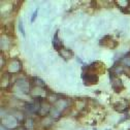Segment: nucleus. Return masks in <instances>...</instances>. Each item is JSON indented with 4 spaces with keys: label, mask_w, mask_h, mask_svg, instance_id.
Instances as JSON below:
<instances>
[{
    "label": "nucleus",
    "mask_w": 130,
    "mask_h": 130,
    "mask_svg": "<svg viewBox=\"0 0 130 130\" xmlns=\"http://www.w3.org/2000/svg\"><path fill=\"white\" fill-rule=\"evenodd\" d=\"M109 77H110L111 86H112L113 90H115L117 93H120L122 90L125 89L124 86H123V83H122L121 78H119L117 74H115V73H112V72L109 71Z\"/></svg>",
    "instance_id": "obj_1"
},
{
    "label": "nucleus",
    "mask_w": 130,
    "mask_h": 130,
    "mask_svg": "<svg viewBox=\"0 0 130 130\" xmlns=\"http://www.w3.org/2000/svg\"><path fill=\"white\" fill-rule=\"evenodd\" d=\"M82 77H83L86 85H95V84L98 83V80H99L98 74L91 73V72H85L84 71Z\"/></svg>",
    "instance_id": "obj_2"
},
{
    "label": "nucleus",
    "mask_w": 130,
    "mask_h": 130,
    "mask_svg": "<svg viewBox=\"0 0 130 130\" xmlns=\"http://www.w3.org/2000/svg\"><path fill=\"white\" fill-rule=\"evenodd\" d=\"M22 70V61L19 59H12L8 65V73H18Z\"/></svg>",
    "instance_id": "obj_3"
},
{
    "label": "nucleus",
    "mask_w": 130,
    "mask_h": 130,
    "mask_svg": "<svg viewBox=\"0 0 130 130\" xmlns=\"http://www.w3.org/2000/svg\"><path fill=\"white\" fill-rule=\"evenodd\" d=\"M18 122H19V121L15 119L13 116H7V117L4 118V121H3L2 124H3L6 128H8L9 130H13V129L15 128V126H17Z\"/></svg>",
    "instance_id": "obj_4"
},
{
    "label": "nucleus",
    "mask_w": 130,
    "mask_h": 130,
    "mask_svg": "<svg viewBox=\"0 0 130 130\" xmlns=\"http://www.w3.org/2000/svg\"><path fill=\"white\" fill-rule=\"evenodd\" d=\"M51 108H52V106H51L50 102H44L43 101L41 103V106H40V108L37 112V115L40 116V117H44V116L47 115V113L51 112Z\"/></svg>",
    "instance_id": "obj_5"
},
{
    "label": "nucleus",
    "mask_w": 130,
    "mask_h": 130,
    "mask_svg": "<svg viewBox=\"0 0 130 130\" xmlns=\"http://www.w3.org/2000/svg\"><path fill=\"white\" fill-rule=\"evenodd\" d=\"M17 86L23 93H29L30 92V83L26 79H19L17 82Z\"/></svg>",
    "instance_id": "obj_6"
},
{
    "label": "nucleus",
    "mask_w": 130,
    "mask_h": 130,
    "mask_svg": "<svg viewBox=\"0 0 130 130\" xmlns=\"http://www.w3.org/2000/svg\"><path fill=\"white\" fill-rule=\"evenodd\" d=\"M52 43H53V46H54V48L56 51H60V50H62V48L64 47L63 46V44H62V41L59 39V37H58V31L56 32V34L54 35V37H53V40H52Z\"/></svg>",
    "instance_id": "obj_7"
},
{
    "label": "nucleus",
    "mask_w": 130,
    "mask_h": 130,
    "mask_svg": "<svg viewBox=\"0 0 130 130\" xmlns=\"http://www.w3.org/2000/svg\"><path fill=\"white\" fill-rule=\"evenodd\" d=\"M59 54H60V56H61L65 61L69 60V59L73 56L72 51H70L69 48H66V47H63L62 50H60V51H59Z\"/></svg>",
    "instance_id": "obj_8"
},
{
    "label": "nucleus",
    "mask_w": 130,
    "mask_h": 130,
    "mask_svg": "<svg viewBox=\"0 0 130 130\" xmlns=\"http://www.w3.org/2000/svg\"><path fill=\"white\" fill-rule=\"evenodd\" d=\"M24 123L26 124V128L29 130H31V129H33V126H34V122H33V120L32 119H26L25 121H24Z\"/></svg>",
    "instance_id": "obj_9"
},
{
    "label": "nucleus",
    "mask_w": 130,
    "mask_h": 130,
    "mask_svg": "<svg viewBox=\"0 0 130 130\" xmlns=\"http://www.w3.org/2000/svg\"><path fill=\"white\" fill-rule=\"evenodd\" d=\"M19 30H20V32L22 33V35L25 37L26 36V33H25V30H24V25H23V21L22 20L19 21Z\"/></svg>",
    "instance_id": "obj_10"
},
{
    "label": "nucleus",
    "mask_w": 130,
    "mask_h": 130,
    "mask_svg": "<svg viewBox=\"0 0 130 130\" xmlns=\"http://www.w3.org/2000/svg\"><path fill=\"white\" fill-rule=\"evenodd\" d=\"M126 66H128V67H130V55H127L124 59H123V61H122Z\"/></svg>",
    "instance_id": "obj_11"
},
{
    "label": "nucleus",
    "mask_w": 130,
    "mask_h": 130,
    "mask_svg": "<svg viewBox=\"0 0 130 130\" xmlns=\"http://www.w3.org/2000/svg\"><path fill=\"white\" fill-rule=\"evenodd\" d=\"M37 13H38V8L34 11V13H33V15H32V18H31V22H34V20H35V18L37 17Z\"/></svg>",
    "instance_id": "obj_12"
},
{
    "label": "nucleus",
    "mask_w": 130,
    "mask_h": 130,
    "mask_svg": "<svg viewBox=\"0 0 130 130\" xmlns=\"http://www.w3.org/2000/svg\"><path fill=\"white\" fill-rule=\"evenodd\" d=\"M13 130H28L26 127H17V128H14Z\"/></svg>",
    "instance_id": "obj_13"
},
{
    "label": "nucleus",
    "mask_w": 130,
    "mask_h": 130,
    "mask_svg": "<svg viewBox=\"0 0 130 130\" xmlns=\"http://www.w3.org/2000/svg\"><path fill=\"white\" fill-rule=\"evenodd\" d=\"M0 127H1V128H0V130H9V129H8V128H6L3 124H1V126H0Z\"/></svg>",
    "instance_id": "obj_14"
}]
</instances>
